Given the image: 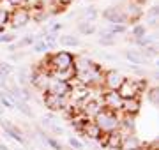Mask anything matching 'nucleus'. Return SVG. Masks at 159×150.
Here are the masks:
<instances>
[{
	"label": "nucleus",
	"instance_id": "obj_1",
	"mask_svg": "<svg viewBox=\"0 0 159 150\" xmlns=\"http://www.w3.org/2000/svg\"><path fill=\"white\" fill-rule=\"evenodd\" d=\"M148 88L147 80L143 78H124L122 85L117 88V94L120 95L122 101L133 97H142V94H145V90Z\"/></svg>",
	"mask_w": 159,
	"mask_h": 150
},
{
	"label": "nucleus",
	"instance_id": "obj_2",
	"mask_svg": "<svg viewBox=\"0 0 159 150\" xmlns=\"http://www.w3.org/2000/svg\"><path fill=\"white\" fill-rule=\"evenodd\" d=\"M120 117H122L120 111L101 108V110L97 111V115L92 118V122L101 129V133H111V131H117V129H119Z\"/></svg>",
	"mask_w": 159,
	"mask_h": 150
},
{
	"label": "nucleus",
	"instance_id": "obj_3",
	"mask_svg": "<svg viewBox=\"0 0 159 150\" xmlns=\"http://www.w3.org/2000/svg\"><path fill=\"white\" fill-rule=\"evenodd\" d=\"M74 53L71 51H53L50 53V71H67L73 69Z\"/></svg>",
	"mask_w": 159,
	"mask_h": 150
},
{
	"label": "nucleus",
	"instance_id": "obj_4",
	"mask_svg": "<svg viewBox=\"0 0 159 150\" xmlns=\"http://www.w3.org/2000/svg\"><path fill=\"white\" fill-rule=\"evenodd\" d=\"M30 9L27 6H21V7H16L14 11L11 12V18H9V23L12 25L14 30H20V29H25L27 25L30 23Z\"/></svg>",
	"mask_w": 159,
	"mask_h": 150
},
{
	"label": "nucleus",
	"instance_id": "obj_5",
	"mask_svg": "<svg viewBox=\"0 0 159 150\" xmlns=\"http://www.w3.org/2000/svg\"><path fill=\"white\" fill-rule=\"evenodd\" d=\"M43 104L50 111H66L69 106V97H60V95L44 92L43 94Z\"/></svg>",
	"mask_w": 159,
	"mask_h": 150
},
{
	"label": "nucleus",
	"instance_id": "obj_6",
	"mask_svg": "<svg viewBox=\"0 0 159 150\" xmlns=\"http://www.w3.org/2000/svg\"><path fill=\"white\" fill-rule=\"evenodd\" d=\"M125 76L117 69H108L102 73V88L104 90H117L122 85Z\"/></svg>",
	"mask_w": 159,
	"mask_h": 150
},
{
	"label": "nucleus",
	"instance_id": "obj_7",
	"mask_svg": "<svg viewBox=\"0 0 159 150\" xmlns=\"http://www.w3.org/2000/svg\"><path fill=\"white\" fill-rule=\"evenodd\" d=\"M71 90H73V83H71V81L53 80V78H51L44 92L53 94V95H60V97H69V94H71ZM44 92H43V94H44Z\"/></svg>",
	"mask_w": 159,
	"mask_h": 150
},
{
	"label": "nucleus",
	"instance_id": "obj_8",
	"mask_svg": "<svg viewBox=\"0 0 159 150\" xmlns=\"http://www.w3.org/2000/svg\"><path fill=\"white\" fill-rule=\"evenodd\" d=\"M0 127H2V131H4V133H6L11 139H14L16 143H20V145L27 143V139H25V133H23V131L16 126V124H12L11 120L0 118Z\"/></svg>",
	"mask_w": 159,
	"mask_h": 150
},
{
	"label": "nucleus",
	"instance_id": "obj_9",
	"mask_svg": "<svg viewBox=\"0 0 159 150\" xmlns=\"http://www.w3.org/2000/svg\"><path fill=\"white\" fill-rule=\"evenodd\" d=\"M122 134L119 131H111V133H102V136L99 138L102 148L106 150H122Z\"/></svg>",
	"mask_w": 159,
	"mask_h": 150
},
{
	"label": "nucleus",
	"instance_id": "obj_10",
	"mask_svg": "<svg viewBox=\"0 0 159 150\" xmlns=\"http://www.w3.org/2000/svg\"><path fill=\"white\" fill-rule=\"evenodd\" d=\"M50 73H46V71H41V69H32L30 71V78H29V83L32 85L34 88H37L39 92H44L46 87H48V83H50Z\"/></svg>",
	"mask_w": 159,
	"mask_h": 150
},
{
	"label": "nucleus",
	"instance_id": "obj_11",
	"mask_svg": "<svg viewBox=\"0 0 159 150\" xmlns=\"http://www.w3.org/2000/svg\"><path fill=\"white\" fill-rule=\"evenodd\" d=\"M101 104H102V108H108V110H113V111H120V108H122V99H120V95L117 94V90H104V88H102Z\"/></svg>",
	"mask_w": 159,
	"mask_h": 150
},
{
	"label": "nucleus",
	"instance_id": "obj_12",
	"mask_svg": "<svg viewBox=\"0 0 159 150\" xmlns=\"http://www.w3.org/2000/svg\"><path fill=\"white\" fill-rule=\"evenodd\" d=\"M120 11L124 12L125 20H127V23H136V21H140V18L143 16V7L138 6V4H134L133 0H129V2H125L124 9H120Z\"/></svg>",
	"mask_w": 159,
	"mask_h": 150
},
{
	"label": "nucleus",
	"instance_id": "obj_13",
	"mask_svg": "<svg viewBox=\"0 0 159 150\" xmlns=\"http://www.w3.org/2000/svg\"><path fill=\"white\" fill-rule=\"evenodd\" d=\"M101 16L108 21V23H115V25H125L127 27V20H125L124 12L120 11V7H106L101 12Z\"/></svg>",
	"mask_w": 159,
	"mask_h": 150
},
{
	"label": "nucleus",
	"instance_id": "obj_14",
	"mask_svg": "<svg viewBox=\"0 0 159 150\" xmlns=\"http://www.w3.org/2000/svg\"><path fill=\"white\" fill-rule=\"evenodd\" d=\"M142 111V97H133V99H125L122 101V108L120 113L125 117H136Z\"/></svg>",
	"mask_w": 159,
	"mask_h": 150
},
{
	"label": "nucleus",
	"instance_id": "obj_15",
	"mask_svg": "<svg viewBox=\"0 0 159 150\" xmlns=\"http://www.w3.org/2000/svg\"><path fill=\"white\" fill-rule=\"evenodd\" d=\"M94 65H96V62L90 60L87 55H76L74 57L73 69H74V73H83V71H90Z\"/></svg>",
	"mask_w": 159,
	"mask_h": 150
},
{
	"label": "nucleus",
	"instance_id": "obj_16",
	"mask_svg": "<svg viewBox=\"0 0 159 150\" xmlns=\"http://www.w3.org/2000/svg\"><path fill=\"white\" fill-rule=\"evenodd\" d=\"M80 136H87V138L99 141V138L102 136V133H101V129H99V127H97L92 120H87L85 124H83V127H81V133H80Z\"/></svg>",
	"mask_w": 159,
	"mask_h": 150
},
{
	"label": "nucleus",
	"instance_id": "obj_17",
	"mask_svg": "<svg viewBox=\"0 0 159 150\" xmlns=\"http://www.w3.org/2000/svg\"><path fill=\"white\" fill-rule=\"evenodd\" d=\"M124 57H125V60H127L131 65H138V67L147 62L145 57L142 55V50H133V48H129V50H125L124 51Z\"/></svg>",
	"mask_w": 159,
	"mask_h": 150
},
{
	"label": "nucleus",
	"instance_id": "obj_18",
	"mask_svg": "<svg viewBox=\"0 0 159 150\" xmlns=\"http://www.w3.org/2000/svg\"><path fill=\"white\" fill-rule=\"evenodd\" d=\"M122 150H143V141L136 134H129L122 138Z\"/></svg>",
	"mask_w": 159,
	"mask_h": 150
},
{
	"label": "nucleus",
	"instance_id": "obj_19",
	"mask_svg": "<svg viewBox=\"0 0 159 150\" xmlns=\"http://www.w3.org/2000/svg\"><path fill=\"white\" fill-rule=\"evenodd\" d=\"M133 42L140 46V50H145L148 46H157V35L156 34H145L142 37H138V39H133Z\"/></svg>",
	"mask_w": 159,
	"mask_h": 150
},
{
	"label": "nucleus",
	"instance_id": "obj_20",
	"mask_svg": "<svg viewBox=\"0 0 159 150\" xmlns=\"http://www.w3.org/2000/svg\"><path fill=\"white\" fill-rule=\"evenodd\" d=\"M58 42H60L62 46H66V48H78V46H81L80 39L76 37V35H73V34L60 35V37H58Z\"/></svg>",
	"mask_w": 159,
	"mask_h": 150
},
{
	"label": "nucleus",
	"instance_id": "obj_21",
	"mask_svg": "<svg viewBox=\"0 0 159 150\" xmlns=\"http://www.w3.org/2000/svg\"><path fill=\"white\" fill-rule=\"evenodd\" d=\"M78 32L83 35H92L97 32V27L96 23H92V21H85V20H80L78 21Z\"/></svg>",
	"mask_w": 159,
	"mask_h": 150
},
{
	"label": "nucleus",
	"instance_id": "obj_22",
	"mask_svg": "<svg viewBox=\"0 0 159 150\" xmlns=\"http://www.w3.org/2000/svg\"><path fill=\"white\" fill-rule=\"evenodd\" d=\"M97 16H99V12H97L96 7H92V6L83 7V9L80 11V18H81V20H85V21H92V23H96Z\"/></svg>",
	"mask_w": 159,
	"mask_h": 150
},
{
	"label": "nucleus",
	"instance_id": "obj_23",
	"mask_svg": "<svg viewBox=\"0 0 159 150\" xmlns=\"http://www.w3.org/2000/svg\"><path fill=\"white\" fill-rule=\"evenodd\" d=\"M0 106L4 110H16L14 108V101H12L11 94L6 92V90H0Z\"/></svg>",
	"mask_w": 159,
	"mask_h": 150
},
{
	"label": "nucleus",
	"instance_id": "obj_24",
	"mask_svg": "<svg viewBox=\"0 0 159 150\" xmlns=\"http://www.w3.org/2000/svg\"><path fill=\"white\" fill-rule=\"evenodd\" d=\"M14 108H16L20 113H23L25 117H29V118H32V117H34V111H32V108L29 106V103H23V101L14 99Z\"/></svg>",
	"mask_w": 159,
	"mask_h": 150
},
{
	"label": "nucleus",
	"instance_id": "obj_25",
	"mask_svg": "<svg viewBox=\"0 0 159 150\" xmlns=\"http://www.w3.org/2000/svg\"><path fill=\"white\" fill-rule=\"evenodd\" d=\"M43 41H44V44L48 46V50H57L58 48V35L57 34H50V32H46L44 37H43Z\"/></svg>",
	"mask_w": 159,
	"mask_h": 150
},
{
	"label": "nucleus",
	"instance_id": "obj_26",
	"mask_svg": "<svg viewBox=\"0 0 159 150\" xmlns=\"http://www.w3.org/2000/svg\"><path fill=\"white\" fill-rule=\"evenodd\" d=\"M16 76H18V83L16 85H20V87H30V83H29L30 69H20L16 73Z\"/></svg>",
	"mask_w": 159,
	"mask_h": 150
},
{
	"label": "nucleus",
	"instance_id": "obj_27",
	"mask_svg": "<svg viewBox=\"0 0 159 150\" xmlns=\"http://www.w3.org/2000/svg\"><path fill=\"white\" fill-rule=\"evenodd\" d=\"M145 94H147L148 103L152 104V106H157V104H159V90H157V87L147 88V90H145Z\"/></svg>",
	"mask_w": 159,
	"mask_h": 150
},
{
	"label": "nucleus",
	"instance_id": "obj_28",
	"mask_svg": "<svg viewBox=\"0 0 159 150\" xmlns=\"http://www.w3.org/2000/svg\"><path fill=\"white\" fill-rule=\"evenodd\" d=\"M67 143H69V147H71L73 150H85V143H83V139L78 138V136H69Z\"/></svg>",
	"mask_w": 159,
	"mask_h": 150
},
{
	"label": "nucleus",
	"instance_id": "obj_29",
	"mask_svg": "<svg viewBox=\"0 0 159 150\" xmlns=\"http://www.w3.org/2000/svg\"><path fill=\"white\" fill-rule=\"evenodd\" d=\"M147 34V27L143 23H134L133 25V29H131V35H133V39H138V37H142V35Z\"/></svg>",
	"mask_w": 159,
	"mask_h": 150
},
{
	"label": "nucleus",
	"instance_id": "obj_30",
	"mask_svg": "<svg viewBox=\"0 0 159 150\" xmlns=\"http://www.w3.org/2000/svg\"><path fill=\"white\" fill-rule=\"evenodd\" d=\"M34 44H35L34 35H25V37H21L18 41L14 46H16V50H20V48H29V46H34Z\"/></svg>",
	"mask_w": 159,
	"mask_h": 150
},
{
	"label": "nucleus",
	"instance_id": "obj_31",
	"mask_svg": "<svg viewBox=\"0 0 159 150\" xmlns=\"http://www.w3.org/2000/svg\"><path fill=\"white\" fill-rule=\"evenodd\" d=\"M16 73V69H14V65H11L9 62H2L0 60V76H12Z\"/></svg>",
	"mask_w": 159,
	"mask_h": 150
},
{
	"label": "nucleus",
	"instance_id": "obj_32",
	"mask_svg": "<svg viewBox=\"0 0 159 150\" xmlns=\"http://www.w3.org/2000/svg\"><path fill=\"white\" fill-rule=\"evenodd\" d=\"M106 29L111 32V34L117 37V35H122V34H125L127 32V27L125 25H115V23H108L106 25Z\"/></svg>",
	"mask_w": 159,
	"mask_h": 150
},
{
	"label": "nucleus",
	"instance_id": "obj_33",
	"mask_svg": "<svg viewBox=\"0 0 159 150\" xmlns=\"http://www.w3.org/2000/svg\"><path fill=\"white\" fill-rule=\"evenodd\" d=\"M41 138H43V141H44L48 147H51L53 150H64L62 145H60V141H57L53 136H48V134H44V136H41Z\"/></svg>",
	"mask_w": 159,
	"mask_h": 150
},
{
	"label": "nucleus",
	"instance_id": "obj_34",
	"mask_svg": "<svg viewBox=\"0 0 159 150\" xmlns=\"http://www.w3.org/2000/svg\"><path fill=\"white\" fill-rule=\"evenodd\" d=\"M18 35L14 32H4V34H0V44H11L16 41Z\"/></svg>",
	"mask_w": 159,
	"mask_h": 150
},
{
	"label": "nucleus",
	"instance_id": "obj_35",
	"mask_svg": "<svg viewBox=\"0 0 159 150\" xmlns=\"http://www.w3.org/2000/svg\"><path fill=\"white\" fill-rule=\"evenodd\" d=\"M32 48H34V51H35V53H44V55H46V53H50L48 46L44 44V41H35V44H34Z\"/></svg>",
	"mask_w": 159,
	"mask_h": 150
},
{
	"label": "nucleus",
	"instance_id": "obj_36",
	"mask_svg": "<svg viewBox=\"0 0 159 150\" xmlns=\"http://www.w3.org/2000/svg\"><path fill=\"white\" fill-rule=\"evenodd\" d=\"M115 41L117 39H113V37H99L97 42H99L101 46H104V48H111V46H115Z\"/></svg>",
	"mask_w": 159,
	"mask_h": 150
},
{
	"label": "nucleus",
	"instance_id": "obj_37",
	"mask_svg": "<svg viewBox=\"0 0 159 150\" xmlns=\"http://www.w3.org/2000/svg\"><path fill=\"white\" fill-rule=\"evenodd\" d=\"M159 25V16H147V25H145V27H150V29H156V27H157Z\"/></svg>",
	"mask_w": 159,
	"mask_h": 150
},
{
	"label": "nucleus",
	"instance_id": "obj_38",
	"mask_svg": "<svg viewBox=\"0 0 159 150\" xmlns=\"http://www.w3.org/2000/svg\"><path fill=\"white\" fill-rule=\"evenodd\" d=\"M50 131L55 134V136H62V134H64V127H62V126H58L57 122H55V124H51Z\"/></svg>",
	"mask_w": 159,
	"mask_h": 150
},
{
	"label": "nucleus",
	"instance_id": "obj_39",
	"mask_svg": "<svg viewBox=\"0 0 159 150\" xmlns=\"http://www.w3.org/2000/svg\"><path fill=\"white\" fill-rule=\"evenodd\" d=\"M12 7H21V6H27V0H7Z\"/></svg>",
	"mask_w": 159,
	"mask_h": 150
},
{
	"label": "nucleus",
	"instance_id": "obj_40",
	"mask_svg": "<svg viewBox=\"0 0 159 150\" xmlns=\"http://www.w3.org/2000/svg\"><path fill=\"white\" fill-rule=\"evenodd\" d=\"M147 16H159V6H152L147 11Z\"/></svg>",
	"mask_w": 159,
	"mask_h": 150
},
{
	"label": "nucleus",
	"instance_id": "obj_41",
	"mask_svg": "<svg viewBox=\"0 0 159 150\" xmlns=\"http://www.w3.org/2000/svg\"><path fill=\"white\" fill-rule=\"evenodd\" d=\"M73 2H74V0H57V4L62 7V9H64V7H69Z\"/></svg>",
	"mask_w": 159,
	"mask_h": 150
},
{
	"label": "nucleus",
	"instance_id": "obj_42",
	"mask_svg": "<svg viewBox=\"0 0 159 150\" xmlns=\"http://www.w3.org/2000/svg\"><path fill=\"white\" fill-rule=\"evenodd\" d=\"M0 150H9V147H7L6 143H2V141H0Z\"/></svg>",
	"mask_w": 159,
	"mask_h": 150
},
{
	"label": "nucleus",
	"instance_id": "obj_43",
	"mask_svg": "<svg viewBox=\"0 0 159 150\" xmlns=\"http://www.w3.org/2000/svg\"><path fill=\"white\" fill-rule=\"evenodd\" d=\"M4 111H6V110H4V108H2V106H0V117L4 115Z\"/></svg>",
	"mask_w": 159,
	"mask_h": 150
},
{
	"label": "nucleus",
	"instance_id": "obj_44",
	"mask_svg": "<svg viewBox=\"0 0 159 150\" xmlns=\"http://www.w3.org/2000/svg\"><path fill=\"white\" fill-rule=\"evenodd\" d=\"M16 150H20V148H16Z\"/></svg>",
	"mask_w": 159,
	"mask_h": 150
}]
</instances>
